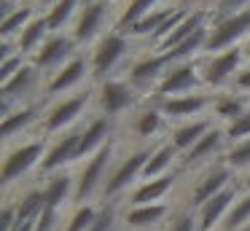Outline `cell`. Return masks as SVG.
<instances>
[{
	"label": "cell",
	"instance_id": "obj_2",
	"mask_svg": "<svg viewBox=\"0 0 250 231\" xmlns=\"http://www.w3.org/2000/svg\"><path fill=\"white\" fill-rule=\"evenodd\" d=\"M89 100H92V91H78L73 97H65V100L54 102V105L46 110L43 124H41V134L51 137V134H65L70 129H76L81 124L83 110L89 107Z\"/></svg>",
	"mask_w": 250,
	"mask_h": 231
},
{
	"label": "cell",
	"instance_id": "obj_4",
	"mask_svg": "<svg viewBox=\"0 0 250 231\" xmlns=\"http://www.w3.org/2000/svg\"><path fill=\"white\" fill-rule=\"evenodd\" d=\"M151 153H153V145H143V148L126 153L124 159H121V164L108 175V180H105L100 196H103L105 202H116V199H119L121 193H124L126 188L137 180V177H143V169H146Z\"/></svg>",
	"mask_w": 250,
	"mask_h": 231
},
{
	"label": "cell",
	"instance_id": "obj_24",
	"mask_svg": "<svg viewBox=\"0 0 250 231\" xmlns=\"http://www.w3.org/2000/svg\"><path fill=\"white\" fill-rule=\"evenodd\" d=\"M43 196L49 210H62L70 199H76V177L67 175L65 169L49 175V183L43 186Z\"/></svg>",
	"mask_w": 250,
	"mask_h": 231
},
{
	"label": "cell",
	"instance_id": "obj_35",
	"mask_svg": "<svg viewBox=\"0 0 250 231\" xmlns=\"http://www.w3.org/2000/svg\"><path fill=\"white\" fill-rule=\"evenodd\" d=\"M223 164L231 167L234 172H250V137L242 143L229 145L226 156H223Z\"/></svg>",
	"mask_w": 250,
	"mask_h": 231
},
{
	"label": "cell",
	"instance_id": "obj_13",
	"mask_svg": "<svg viewBox=\"0 0 250 231\" xmlns=\"http://www.w3.org/2000/svg\"><path fill=\"white\" fill-rule=\"evenodd\" d=\"M229 150V137H226V129L223 126H212L210 132L205 134V137L199 140V143L194 145V148L188 150V153L183 156V167L186 169H194V167H202V164H215L218 156H226Z\"/></svg>",
	"mask_w": 250,
	"mask_h": 231
},
{
	"label": "cell",
	"instance_id": "obj_10",
	"mask_svg": "<svg viewBox=\"0 0 250 231\" xmlns=\"http://www.w3.org/2000/svg\"><path fill=\"white\" fill-rule=\"evenodd\" d=\"M135 102H137V91L129 81L110 78L105 84H100V89H97V105L103 110V116H108V118L135 107Z\"/></svg>",
	"mask_w": 250,
	"mask_h": 231
},
{
	"label": "cell",
	"instance_id": "obj_3",
	"mask_svg": "<svg viewBox=\"0 0 250 231\" xmlns=\"http://www.w3.org/2000/svg\"><path fill=\"white\" fill-rule=\"evenodd\" d=\"M113 153H116V145L108 143V145H103L97 153H92L86 159V164L81 167V172H78V177H76V199H73L76 204H89V199H92L94 193L103 191L105 180H108L105 172H108L110 161H113Z\"/></svg>",
	"mask_w": 250,
	"mask_h": 231
},
{
	"label": "cell",
	"instance_id": "obj_39",
	"mask_svg": "<svg viewBox=\"0 0 250 231\" xmlns=\"http://www.w3.org/2000/svg\"><path fill=\"white\" fill-rule=\"evenodd\" d=\"M116 218H119V207H116V202H103L100 204L97 220H94V226L89 231H113L116 229Z\"/></svg>",
	"mask_w": 250,
	"mask_h": 231
},
{
	"label": "cell",
	"instance_id": "obj_45",
	"mask_svg": "<svg viewBox=\"0 0 250 231\" xmlns=\"http://www.w3.org/2000/svg\"><path fill=\"white\" fill-rule=\"evenodd\" d=\"M35 223H38V220H27V223H19L14 231H35Z\"/></svg>",
	"mask_w": 250,
	"mask_h": 231
},
{
	"label": "cell",
	"instance_id": "obj_31",
	"mask_svg": "<svg viewBox=\"0 0 250 231\" xmlns=\"http://www.w3.org/2000/svg\"><path fill=\"white\" fill-rule=\"evenodd\" d=\"M245 110H248V102H245L242 97H237V94H215V102H212V116H215L218 121L231 124L234 118L242 116Z\"/></svg>",
	"mask_w": 250,
	"mask_h": 231
},
{
	"label": "cell",
	"instance_id": "obj_47",
	"mask_svg": "<svg viewBox=\"0 0 250 231\" xmlns=\"http://www.w3.org/2000/svg\"><path fill=\"white\" fill-rule=\"evenodd\" d=\"M242 186H245V191H250V172H248V177H245V183H242Z\"/></svg>",
	"mask_w": 250,
	"mask_h": 231
},
{
	"label": "cell",
	"instance_id": "obj_37",
	"mask_svg": "<svg viewBox=\"0 0 250 231\" xmlns=\"http://www.w3.org/2000/svg\"><path fill=\"white\" fill-rule=\"evenodd\" d=\"M226 137H229V145L234 143H242V140L250 137V107L242 113V116H237L231 124H226Z\"/></svg>",
	"mask_w": 250,
	"mask_h": 231
},
{
	"label": "cell",
	"instance_id": "obj_32",
	"mask_svg": "<svg viewBox=\"0 0 250 231\" xmlns=\"http://www.w3.org/2000/svg\"><path fill=\"white\" fill-rule=\"evenodd\" d=\"M35 8L33 5H19L17 11H14L11 16H6L3 19V24H0V32H3V41H11V38H19L24 32V27L30 24V21L35 19Z\"/></svg>",
	"mask_w": 250,
	"mask_h": 231
},
{
	"label": "cell",
	"instance_id": "obj_29",
	"mask_svg": "<svg viewBox=\"0 0 250 231\" xmlns=\"http://www.w3.org/2000/svg\"><path fill=\"white\" fill-rule=\"evenodd\" d=\"M162 126H164V113H162V107L159 105H151V107H146V110H140L135 116V134L140 140H151V137H156L159 132H162Z\"/></svg>",
	"mask_w": 250,
	"mask_h": 231
},
{
	"label": "cell",
	"instance_id": "obj_28",
	"mask_svg": "<svg viewBox=\"0 0 250 231\" xmlns=\"http://www.w3.org/2000/svg\"><path fill=\"white\" fill-rule=\"evenodd\" d=\"M178 8H180V5H169V8H156V11H151V14L143 16L137 24H132L129 30L124 32V35H126V38H148V41H151V38L156 35L159 30H162V24H164V21H167Z\"/></svg>",
	"mask_w": 250,
	"mask_h": 231
},
{
	"label": "cell",
	"instance_id": "obj_25",
	"mask_svg": "<svg viewBox=\"0 0 250 231\" xmlns=\"http://www.w3.org/2000/svg\"><path fill=\"white\" fill-rule=\"evenodd\" d=\"M167 215H169V207L162 202L146 204V207H126L124 223H126V229H132V231H146V229H153L156 223H162Z\"/></svg>",
	"mask_w": 250,
	"mask_h": 231
},
{
	"label": "cell",
	"instance_id": "obj_43",
	"mask_svg": "<svg viewBox=\"0 0 250 231\" xmlns=\"http://www.w3.org/2000/svg\"><path fill=\"white\" fill-rule=\"evenodd\" d=\"M17 229V204L8 202L3 207V215H0V231H14Z\"/></svg>",
	"mask_w": 250,
	"mask_h": 231
},
{
	"label": "cell",
	"instance_id": "obj_11",
	"mask_svg": "<svg viewBox=\"0 0 250 231\" xmlns=\"http://www.w3.org/2000/svg\"><path fill=\"white\" fill-rule=\"evenodd\" d=\"M81 129L76 126L70 132H65L62 137H57V143L46 150L43 161H41V175H54V172H62L67 164L78 161V145H81Z\"/></svg>",
	"mask_w": 250,
	"mask_h": 231
},
{
	"label": "cell",
	"instance_id": "obj_18",
	"mask_svg": "<svg viewBox=\"0 0 250 231\" xmlns=\"http://www.w3.org/2000/svg\"><path fill=\"white\" fill-rule=\"evenodd\" d=\"M86 73H92V64L86 62V57L76 54L70 62L62 64V67L57 70L54 75H51V81L46 84V94H49V97H57V94H62V91L76 89L78 84H83Z\"/></svg>",
	"mask_w": 250,
	"mask_h": 231
},
{
	"label": "cell",
	"instance_id": "obj_8",
	"mask_svg": "<svg viewBox=\"0 0 250 231\" xmlns=\"http://www.w3.org/2000/svg\"><path fill=\"white\" fill-rule=\"evenodd\" d=\"M242 59H245V46H234V48H229V51L210 54V57L199 64L202 78H205V86H210V89H221V86H226L229 81H234L237 73H239Z\"/></svg>",
	"mask_w": 250,
	"mask_h": 231
},
{
	"label": "cell",
	"instance_id": "obj_15",
	"mask_svg": "<svg viewBox=\"0 0 250 231\" xmlns=\"http://www.w3.org/2000/svg\"><path fill=\"white\" fill-rule=\"evenodd\" d=\"M239 199V186H229L226 191H221L218 196H212L207 204H202L196 210V218H199V231H218L221 223L226 220L229 210L234 207V202Z\"/></svg>",
	"mask_w": 250,
	"mask_h": 231
},
{
	"label": "cell",
	"instance_id": "obj_50",
	"mask_svg": "<svg viewBox=\"0 0 250 231\" xmlns=\"http://www.w3.org/2000/svg\"><path fill=\"white\" fill-rule=\"evenodd\" d=\"M242 231H250V223H248V226H245V229H242Z\"/></svg>",
	"mask_w": 250,
	"mask_h": 231
},
{
	"label": "cell",
	"instance_id": "obj_40",
	"mask_svg": "<svg viewBox=\"0 0 250 231\" xmlns=\"http://www.w3.org/2000/svg\"><path fill=\"white\" fill-rule=\"evenodd\" d=\"M250 8V0H215V5L210 8L212 14V21H221L226 19V16H234L239 14V11Z\"/></svg>",
	"mask_w": 250,
	"mask_h": 231
},
{
	"label": "cell",
	"instance_id": "obj_16",
	"mask_svg": "<svg viewBox=\"0 0 250 231\" xmlns=\"http://www.w3.org/2000/svg\"><path fill=\"white\" fill-rule=\"evenodd\" d=\"M108 14H110V0H97V3L83 5V8L78 11L76 27H73V38H76V43H92L94 38L100 35V30H103Z\"/></svg>",
	"mask_w": 250,
	"mask_h": 231
},
{
	"label": "cell",
	"instance_id": "obj_22",
	"mask_svg": "<svg viewBox=\"0 0 250 231\" xmlns=\"http://www.w3.org/2000/svg\"><path fill=\"white\" fill-rule=\"evenodd\" d=\"M212 126H215L212 118H194V121H183V124H178V126L169 132V143H172L175 148L186 156Z\"/></svg>",
	"mask_w": 250,
	"mask_h": 231
},
{
	"label": "cell",
	"instance_id": "obj_23",
	"mask_svg": "<svg viewBox=\"0 0 250 231\" xmlns=\"http://www.w3.org/2000/svg\"><path fill=\"white\" fill-rule=\"evenodd\" d=\"M178 175L175 172H167L162 177H153V180H143V186H137L132 191V202L129 207H146V204H159L169 191H172Z\"/></svg>",
	"mask_w": 250,
	"mask_h": 231
},
{
	"label": "cell",
	"instance_id": "obj_48",
	"mask_svg": "<svg viewBox=\"0 0 250 231\" xmlns=\"http://www.w3.org/2000/svg\"><path fill=\"white\" fill-rule=\"evenodd\" d=\"M245 57H250V41H248V46H245Z\"/></svg>",
	"mask_w": 250,
	"mask_h": 231
},
{
	"label": "cell",
	"instance_id": "obj_27",
	"mask_svg": "<svg viewBox=\"0 0 250 231\" xmlns=\"http://www.w3.org/2000/svg\"><path fill=\"white\" fill-rule=\"evenodd\" d=\"M51 35L49 30V21H46V16H35L33 21H30L27 27H24V32L17 38V51L19 54H35L41 46L46 43V38Z\"/></svg>",
	"mask_w": 250,
	"mask_h": 231
},
{
	"label": "cell",
	"instance_id": "obj_30",
	"mask_svg": "<svg viewBox=\"0 0 250 231\" xmlns=\"http://www.w3.org/2000/svg\"><path fill=\"white\" fill-rule=\"evenodd\" d=\"M156 5H159V0H129V3L124 5V11H121V16L116 19L113 30L126 32L132 24H137L143 16H148L151 11H156Z\"/></svg>",
	"mask_w": 250,
	"mask_h": 231
},
{
	"label": "cell",
	"instance_id": "obj_26",
	"mask_svg": "<svg viewBox=\"0 0 250 231\" xmlns=\"http://www.w3.org/2000/svg\"><path fill=\"white\" fill-rule=\"evenodd\" d=\"M178 156H180V150L175 148L169 140H167V143H162V145H156L153 153H151V159H148V164H146V169H143V180H153V177L167 175L169 167L175 164Z\"/></svg>",
	"mask_w": 250,
	"mask_h": 231
},
{
	"label": "cell",
	"instance_id": "obj_34",
	"mask_svg": "<svg viewBox=\"0 0 250 231\" xmlns=\"http://www.w3.org/2000/svg\"><path fill=\"white\" fill-rule=\"evenodd\" d=\"M78 3H81V0H57V3L43 14L46 21H49V30H51V32L62 30V27H65L67 21L73 19V14H76Z\"/></svg>",
	"mask_w": 250,
	"mask_h": 231
},
{
	"label": "cell",
	"instance_id": "obj_49",
	"mask_svg": "<svg viewBox=\"0 0 250 231\" xmlns=\"http://www.w3.org/2000/svg\"><path fill=\"white\" fill-rule=\"evenodd\" d=\"M81 3H83V5H89V3H97V0H81Z\"/></svg>",
	"mask_w": 250,
	"mask_h": 231
},
{
	"label": "cell",
	"instance_id": "obj_46",
	"mask_svg": "<svg viewBox=\"0 0 250 231\" xmlns=\"http://www.w3.org/2000/svg\"><path fill=\"white\" fill-rule=\"evenodd\" d=\"M38 3H41V5H46V8H51V5L57 3V0H38Z\"/></svg>",
	"mask_w": 250,
	"mask_h": 231
},
{
	"label": "cell",
	"instance_id": "obj_19",
	"mask_svg": "<svg viewBox=\"0 0 250 231\" xmlns=\"http://www.w3.org/2000/svg\"><path fill=\"white\" fill-rule=\"evenodd\" d=\"M38 84H41V70L33 62H27L11 81H6V84L0 86V102H8V105L19 102L22 105V100L27 94H33L38 89Z\"/></svg>",
	"mask_w": 250,
	"mask_h": 231
},
{
	"label": "cell",
	"instance_id": "obj_1",
	"mask_svg": "<svg viewBox=\"0 0 250 231\" xmlns=\"http://www.w3.org/2000/svg\"><path fill=\"white\" fill-rule=\"evenodd\" d=\"M129 54V38L119 30H110V32H103V38L97 41L92 51V81L97 84H105V81L113 78V73L121 67V62L126 59Z\"/></svg>",
	"mask_w": 250,
	"mask_h": 231
},
{
	"label": "cell",
	"instance_id": "obj_21",
	"mask_svg": "<svg viewBox=\"0 0 250 231\" xmlns=\"http://www.w3.org/2000/svg\"><path fill=\"white\" fill-rule=\"evenodd\" d=\"M41 116H46V102L17 105V110H11L6 118H3V126H0V132H3V140H6V143H11L17 134L27 132V129L33 126V124L38 121Z\"/></svg>",
	"mask_w": 250,
	"mask_h": 231
},
{
	"label": "cell",
	"instance_id": "obj_33",
	"mask_svg": "<svg viewBox=\"0 0 250 231\" xmlns=\"http://www.w3.org/2000/svg\"><path fill=\"white\" fill-rule=\"evenodd\" d=\"M248 223H250V191H245V193H239V199L229 210L226 220L221 223L218 231H242Z\"/></svg>",
	"mask_w": 250,
	"mask_h": 231
},
{
	"label": "cell",
	"instance_id": "obj_38",
	"mask_svg": "<svg viewBox=\"0 0 250 231\" xmlns=\"http://www.w3.org/2000/svg\"><path fill=\"white\" fill-rule=\"evenodd\" d=\"M164 231H199V218H196V210L194 207H186L180 210L178 215H172Z\"/></svg>",
	"mask_w": 250,
	"mask_h": 231
},
{
	"label": "cell",
	"instance_id": "obj_36",
	"mask_svg": "<svg viewBox=\"0 0 250 231\" xmlns=\"http://www.w3.org/2000/svg\"><path fill=\"white\" fill-rule=\"evenodd\" d=\"M100 215V207H94V204H78L76 212L67 218V226L62 231H89L94 226V220H97Z\"/></svg>",
	"mask_w": 250,
	"mask_h": 231
},
{
	"label": "cell",
	"instance_id": "obj_12",
	"mask_svg": "<svg viewBox=\"0 0 250 231\" xmlns=\"http://www.w3.org/2000/svg\"><path fill=\"white\" fill-rule=\"evenodd\" d=\"M76 38L73 35H54L46 38V43L33 54V64L38 70H60L62 64H67L73 57H76Z\"/></svg>",
	"mask_w": 250,
	"mask_h": 231
},
{
	"label": "cell",
	"instance_id": "obj_41",
	"mask_svg": "<svg viewBox=\"0 0 250 231\" xmlns=\"http://www.w3.org/2000/svg\"><path fill=\"white\" fill-rule=\"evenodd\" d=\"M24 64H27L24 62V54H19V51H14L8 59H3V62H0V86L6 84V81H11Z\"/></svg>",
	"mask_w": 250,
	"mask_h": 231
},
{
	"label": "cell",
	"instance_id": "obj_44",
	"mask_svg": "<svg viewBox=\"0 0 250 231\" xmlns=\"http://www.w3.org/2000/svg\"><path fill=\"white\" fill-rule=\"evenodd\" d=\"M234 89L250 91V67H245V70H239V73H237V78H234Z\"/></svg>",
	"mask_w": 250,
	"mask_h": 231
},
{
	"label": "cell",
	"instance_id": "obj_17",
	"mask_svg": "<svg viewBox=\"0 0 250 231\" xmlns=\"http://www.w3.org/2000/svg\"><path fill=\"white\" fill-rule=\"evenodd\" d=\"M167 70H169V64H167V59H164L162 54H148V57L137 59V62L129 67V84L135 86V91L156 89Z\"/></svg>",
	"mask_w": 250,
	"mask_h": 231
},
{
	"label": "cell",
	"instance_id": "obj_20",
	"mask_svg": "<svg viewBox=\"0 0 250 231\" xmlns=\"http://www.w3.org/2000/svg\"><path fill=\"white\" fill-rule=\"evenodd\" d=\"M110 134H113V118H108V116H94L89 124H83L78 159H89L92 153H97L103 145L110 143Z\"/></svg>",
	"mask_w": 250,
	"mask_h": 231
},
{
	"label": "cell",
	"instance_id": "obj_42",
	"mask_svg": "<svg viewBox=\"0 0 250 231\" xmlns=\"http://www.w3.org/2000/svg\"><path fill=\"white\" fill-rule=\"evenodd\" d=\"M57 226H60V210H49V207H46L43 212L38 215L35 231H57Z\"/></svg>",
	"mask_w": 250,
	"mask_h": 231
},
{
	"label": "cell",
	"instance_id": "obj_5",
	"mask_svg": "<svg viewBox=\"0 0 250 231\" xmlns=\"http://www.w3.org/2000/svg\"><path fill=\"white\" fill-rule=\"evenodd\" d=\"M46 134H38L30 143H19L17 148H11L3 159V183L11 186V183L22 180L30 169H41V161L46 156Z\"/></svg>",
	"mask_w": 250,
	"mask_h": 231
},
{
	"label": "cell",
	"instance_id": "obj_14",
	"mask_svg": "<svg viewBox=\"0 0 250 231\" xmlns=\"http://www.w3.org/2000/svg\"><path fill=\"white\" fill-rule=\"evenodd\" d=\"M212 102H215V94L196 91V94H183V97L159 100L156 105L162 107L164 118H172V121H194V116H199L202 110L212 107Z\"/></svg>",
	"mask_w": 250,
	"mask_h": 231
},
{
	"label": "cell",
	"instance_id": "obj_9",
	"mask_svg": "<svg viewBox=\"0 0 250 231\" xmlns=\"http://www.w3.org/2000/svg\"><path fill=\"white\" fill-rule=\"evenodd\" d=\"M234 183H237L234 180V169L223 164V159L218 161V164H210L199 175V180L194 183V188H191V196H188L191 207L199 210L202 204H207L212 196H218V193L226 191L229 186H234Z\"/></svg>",
	"mask_w": 250,
	"mask_h": 231
},
{
	"label": "cell",
	"instance_id": "obj_7",
	"mask_svg": "<svg viewBox=\"0 0 250 231\" xmlns=\"http://www.w3.org/2000/svg\"><path fill=\"white\" fill-rule=\"evenodd\" d=\"M242 38H250V8L239 11V14H234V16H226V19H221V21H212L205 54L229 51V48H234Z\"/></svg>",
	"mask_w": 250,
	"mask_h": 231
},
{
	"label": "cell",
	"instance_id": "obj_6",
	"mask_svg": "<svg viewBox=\"0 0 250 231\" xmlns=\"http://www.w3.org/2000/svg\"><path fill=\"white\" fill-rule=\"evenodd\" d=\"M205 86L199 62L188 59V62H178L164 73V78L156 86L159 100H169V97H183V94H196Z\"/></svg>",
	"mask_w": 250,
	"mask_h": 231
}]
</instances>
